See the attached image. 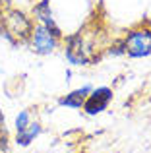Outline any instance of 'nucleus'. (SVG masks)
I'll use <instances>...</instances> for the list:
<instances>
[{
    "label": "nucleus",
    "mask_w": 151,
    "mask_h": 153,
    "mask_svg": "<svg viewBox=\"0 0 151 153\" xmlns=\"http://www.w3.org/2000/svg\"><path fill=\"white\" fill-rule=\"evenodd\" d=\"M105 33L95 27H81L76 33L62 37L64 43V56L72 66H93L105 54Z\"/></svg>",
    "instance_id": "obj_1"
},
{
    "label": "nucleus",
    "mask_w": 151,
    "mask_h": 153,
    "mask_svg": "<svg viewBox=\"0 0 151 153\" xmlns=\"http://www.w3.org/2000/svg\"><path fill=\"white\" fill-rule=\"evenodd\" d=\"M0 23H2V27L18 43H27V41H29L31 31H33L35 19L31 18V16H27L25 12H21V10H16V8H4Z\"/></svg>",
    "instance_id": "obj_2"
},
{
    "label": "nucleus",
    "mask_w": 151,
    "mask_h": 153,
    "mask_svg": "<svg viewBox=\"0 0 151 153\" xmlns=\"http://www.w3.org/2000/svg\"><path fill=\"white\" fill-rule=\"evenodd\" d=\"M126 43V56L128 58H145L151 54V27L144 22L132 27L124 35Z\"/></svg>",
    "instance_id": "obj_3"
},
{
    "label": "nucleus",
    "mask_w": 151,
    "mask_h": 153,
    "mask_svg": "<svg viewBox=\"0 0 151 153\" xmlns=\"http://www.w3.org/2000/svg\"><path fill=\"white\" fill-rule=\"evenodd\" d=\"M60 39H56L49 29H47L43 23H35L33 25V31L29 35V41L27 45L31 47V51L35 54H41V56H49L53 54L54 51L60 47Z\"/></svg>",
    "instance_id": "obj_4"
},
{
    "label": "nucleus",
    "mask_w": 151,
    "mask_h": 153,
    "mask_svg": "<svg viewBox=\"0 0 151 153\" xmlns=\"http://www.w3.org/2000/svg\"><path fill=\"white\" fill-rule=\"evenodd\" d=\"M113 87L109 85H101V87H93L89 91V95L85 97V101L81 105V111L87 116H97L101 112H105L109 108L110 101H113Z\"/></svg>",
    "instance_id": "obj_5"
},
{
    "label": "nucleus",
    "mask_w": 151,
    "mask_h": 153,
    "mask_svg": "<svg viewBox=\"0 0 151 153\" xmlns=\"http://www.w3.org/2000/svg\"><path fill=\"white\" fill-rule=\"evenodd\" d=\"M31 14H33V19H35V22H37V23H43V25H45L47 29L54 35V37L62 41L64 31L60 29V25H58L56 19H54L53 8H50V0H39V2H35Z\"/></svg>",
    "instance_id": "obj_6"
},
{
    "label": "nucleus",
    "mask_w": 151,
    "mask_h": 153,
    "mask_svg": "<svg viewBox=\"0 0 151 153\" xmlns=\"http://www.w3.org/2000/svg\"><path fill=\"white\" fill-rule=\"evenodd\" d=\"M91 89H93V85H91V83H85V85H81V87H78V89L70 91V93L62 95V97H58V107H66V108L79 111Z\"/></svg>",
    "instance_id": "obj_7"
},
{
    "label": "nucleus",
    "mask_w": 151,
    "mask_h": 153,
    "mask_svg": "<svg viewBox=\"0 0 151 153\" xmlns=\"http://www.w3.org/2000/svg\"><path fill=\"white\" fill-rule=\"evenodd\" d=\"M41 134H43L41 122H37V120H31L29 126H27L25 130L19 132V134H16V143H18L19 147H29L31 143L35 142V138H39Z\"/></svg>",
    "instance_id": "obj_8"
},
{
    "label": "nucleus",
    "mask_w": 151,
    "mask_h": 153,
    "mask_svg": "<svg viewBox=\"0 0 151 153\" xmlns=\"http://www.w3.org/2000/svg\"><path fill=\"white\" fill-rule=\"evenodd\" d=\"M105 54H107V56H126V43H124V37L113 39V43H109V45H107Z\"/></svg>",
    "instance_id": "obj_9"
},
{
    "label": "nucleus",
    "mask_w": 151,
    "mask_h": 153,
    "mask_svg": "<svg viewBox=\"0 0 151 153\" xmlns=\"http://www.w3.org/2000/svg\"><path fill=\"white\" fill-rule=\"evenodd\" d=\"M29 122H31V111H19V114L16 116V122H14V126H16V134H19V132H23L27 126H29Z\"/></svg>",
    "instance_id": "obj_10"
},
{
    "label": "nucleus",
    "mask_w": 151,
    "mask_h": 153,
    "mask_svg": "<svg viewBox=\"0 0 151 153\" xmlns=\"http://www.w3.org/2000/svg\"><path fill=\"white\" fill-rule=\"evenodd\" d=\"M70 78H72V70L66 72V82H70Z\"/></svg>",
    "instance_id": "obj_11"
},
{
    "label": "nucleus",
    "mask_w": 151,
    "mask_h": 153,
    "mask_svg": "<svg viewBox=\"0 0 151 153\" xmlns=\"http://www.w3.org/2000/svg\"><path fill=\"white\" fill-rule=\"evenodd\" d=\"M8 2H10V0H0V8H4V6H8Z\"/></svg>",
    "instance_id": "obj_12"
}]
</instances>
